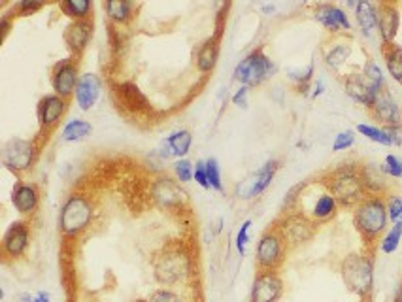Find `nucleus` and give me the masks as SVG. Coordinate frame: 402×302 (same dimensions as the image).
<instances>
[{
  "mask_svg": "<svg viewBox=\"0 0 402 302\" xmlns=\"http://www.w3.org/2000/svg\"><path fill=\"white\" fill-rule=\"evenodd\" d=\"M278 168H280V163H278L276 159L267 161L257 172L249 174L246 180L240 181L238 187H236V196H238V198H244V200H249V198H255V196L263 195V193L270 187V183L274 180Z\"/></svg>",
  "mask_w": 402,
  "mask_h": 302,
  "instance_id": "nucleus-14",
  "label": "nucleus"
},
{
  "mask_svg": "<svg viewBox=\"0 0 402 302\" xmlns=\"http://www.w3.org/2000/svg\"><path fill=\"white\" fill-rule=\"evenodd\" d=\"M59 10L72 21H89L93 2H89V0H65L59 4Z\"/></svg>",
  "mask_w": 402,
  "mask_h": 302,
  "instance_id": "nucleus-30",
  "label": "nucleus"
},
{
  "mask_svg": "<svg viewBox=\"0 0 402 302\" xmlns=\"http://www.w3.org/2000/svg\"><path fill=\"white\" fill-rule=\"evenodd\" d=\"M401 29V10L393 2H378V32L383 44H395Z\"/></svg>",
  "mask_w": 402,
  "mask_h": 302,
  "instance_id": "nucleus-20",
  "label": "nucleus"
},
{
  "mask_svg": "<svg viewBox=\"0 0 402 302\" xmlns=\"http://www.w3.org/2000/svg\"><path fill=\"white\" fill-rule=\"evenodd\" d=\"M263 10H265L267 14H270V12H274V6H265V8H263Z\"/></svg>",
  "mask_w": 402,
  "mask_h": 302,
  "instance_id": "nucleus-50",
  "label": "nucleus"
},
{
  "mask_svg": "<svg viewBox=\"0 0 402 302\" xmlns=\"http://www.w3.org/2000/svg\"><path fill=\"white\" fill-rule=\"evenodd\" d=\"M338 210H340V204L336 202L335 196L331 195L328 189L323 185L320 195H315L312 204H310L306 210H302V213H306L308 218L312 219L313 223L323 225V223H328L331 219H335Z\"/></svg>",
  "mask_w": 402,
  "mask_h": 302,
  "instance_id": "nucleus-21",
  "label": "nucleus"
},
{
  "mask_svg": "<svg viewBox=\"0 0 402 302\" xmlns=\"http://www.w3.org/2000/svg\"><path fill=\"white\" fill-rule=\"evenodd\" d=\"M136 4L127 0H110L104 4V12L113 25H129L133 21Z\"/></svg>",
  "mask_w": 402,
  "mask_h": 302,
  "instance_id": "nucleus-27",
  "label": "nucleus"
},
{
  "mask_svg": "<svg viewBox=\"0 0 402 302\" xmlns=\"http://www.w3.org/2000/svg\"><path fill=\"white\" fill-rule=\"evenodd\" d=\"M93 38V21H70L65 29L63 40L68 51L72 53L74 59H80Z\"/></svg>",
  "mask_w": 402,
  "mask_h": 302,
  "instance_id": "nucleus-18",
  "label": "nucleus"
},
{
  "mask_svg": "<svg viewBox=\"0 0 402 302\" xmlns=\"http://www.w3.org/2000/svg\"><path fill=\"white\" fill-rule=\"evenodd\" d=\"M389 138H391V143L393 146H402V127H389L388 128Z\"/></svg>",
  "mask_w": 402,
  "mask_h": 302,
  "instance_id": "nucleus-45",
  "label": "nucleus"
},
{
  "mask_svg": "<svg viewBox=\"0 0 402 302\" xmlns=\"http://www.w3.org/2000/svg\"><path fill=\"white\" fill-rule=\"evenodd\" d=\"M15 302H34V294L30 293H19Z\"/></svg>",
  "mask_w": 402,
  "mask_h": 302,
  "instance_id": "nucleus-48",
  "label": "nucleus"
},
{
  "mask_svg": "<svg viewBox=\"0 0 402 302\" xmlns=\"http://www.w3.org/2000/svg\"><path fill=\"white\" fill-rule=\"evenodd\" d=\"M381 53H383V60H386L389 76L402 85V45L383 44Z\"/></svg>",
  "mask_w": 402,
  "mask_h": 302,
  "instance_id": "nucleus-28",
  "label": "nucleus"
},
{
  "mask_svg": "<svg viewBox=\"0 0 402 302\" xmlns=\"http://www.w3.org/2000/svg\"><path fill=\"white\" fill-rule=\"evenodd\" d=\"M287 244L283 240V236L278 231V226L270 225L261 234V238L257 242L255 248V264L257 270H280V266L285 263L287 257Z\"/></svg>",
  "mask_w": 402,
  "mask_h": 302,
  "instance_id": "nucleus-6",
  "label": "nucleus"
},
{
  "mask_svg": "<svg viewBox=\"0 0 402 302\" xmlns=\"http://www.w3.org/2000/svg\"><path fill=\"white\" fill-rule=\"evenodd\" d=\"M351 57V44L346 42V40H338L336 44H331L323 53V60L327 65L328 70L333 72H338L340 68L348 62V59Z\"/></svg>",
  "mask_w": 402,
  "mask_h": 302,
  "instance_id": "nucleus-26",
  "label": "nucleus"
},
{
  "mask_svg": "<svg viewBox=\"0 0 402 302\" xmlns=\"http://www.w3.org/2000/svg\"><path fill=\"white\" fill-rule=\"evenodd\" d=\"M102 93V82L97 74H82L78 89H76V104L82 112H89L93 106L97 104Z\"/></svg>",
  "mask_w": 402,
  "mask_h": 302,
  "instance_id": "nucleus-23",
  "label": "nucleus"
},
{
  "mask_svg": "<svg viewBox=\"0 0 402 302\" xmlns=\"http://www.w3.org/2000/svg\"><path fill=\"white\" fill-rule=\"evenodd\" d=\"M381 172L389 176V178H395V180H401L402 178V159L397 157V155H388L383 159V165L380 166Z\"/></svg>",
  "mask_w": 402,
  "mask_h": 302,
  "instance_id": "nucleus-38",
  "label": "nucleus"
},
{
  "mask_svg": "<svg viewBox=\"0 0 402 302\" xmlns=\"http://www.w3.org/2000/svg\"><path fill=\"white\" fill-rule=\"evenodd\" d=\"M274 72L276 65L267 53L259 47V49L247 53L246 57L236 65V68H234V80L240 85H244V87H259Z\"/></svg>",
  "mask_w": 402,
  "mask_h": 302,
  "instance_id": "nucleus-8",
  "label": "nucleus"
},
{
  "mask_svg": "<svg viewBox=\"0 0 402 302\" xmlns=\"http://www.w3.org/2000/svg\"><path fill=\"white\" fill-rule=\"evenodd\" d=\"M370 115L380 123L383 128L389 127H402V108L391 95V91L386 87L381 89L376 98H374L372 106L368 108Z\"/></svg>",
  "mask_w": 402,
  "mask_h": 302,
  "instance_id": "nucleus-15",
  "label": "nucleus"
},
{
  "mask_svg": "<svg viewBox=\"0 0 402 302\" xmlns=\"http://www.w3.org/2000/svg\"><path fill=\"white\" fill-rule=\"evenodd\" d=\"M401 240H402V221H399V223H395L391 229H388V233L383 234V238H381V242H380V249L383 251V253L391 255V253H395L397 249H399Z\"/></svg>",
  "mask_w": 402,
  "mask_h": 302,
  "instance_id": "nucleus-33",
  "label": "nucleus"
},
{
  "mask_svg": "<svg viewBox=\"0 0 402 302\" xmlns=\"http://www.w3.org/2000/svg\"><path fill=\"white\" fill-rule=\"evenodd\" d=\"M355 19L361 32L370 38L374 30H378V4L370 0H359L355 6Z\"/></svg>",
  "mask_w": 402,
  "mask_h": 302,
  "instance_id": "nucleus-24",
  "label": "nucleus"
},
{
  "mask_svg": "<svg viewBox=\"0 0 402 302\" xmlns=\"http://www.w3.org/2000/svg\"><path fill=\"white\" fill-rule=\"evenodd\" d=\"M389 213L386 195H366L353 208V226L365 242V249L374 253L380 246L383 234L388 233Z\"/></svg>",
  "mask_w": 402,
  "mask_h": 302,
  "instance_id": "nucleus-1",
  "label": "nucleus"
},
{
  "mask_svg": "<svg viewBox=\"0 0 402 302\" xmlns=\"http://www.w3.org/2000/svg\"><path fill=\"white\" fill-rule=\"evenodd\" d=\"M321 183L335 196L340 208H355L368 193L361 176V166L340 165L321 178Z\"/></svg>",
  "mask_w": 402,
  "mask_h": 302,
  "instance_id": "nucleus-3",
  "label": "nucleus"
},
{
  "mask_svg": "<svg viewBox=\"0 0 402 302\" xmlns=\"http://www.w3.org/2000/svg\"><path fill=\"white\" fill-rule=\"evenodd\" d=\"M68 110V100L67 98L59 97L55 93L44 95L40 98V102L36 106V117H38V127H40V135H47L52 132L53 128L57 127L63 119V115Z\"/></svg>",
  "mask_w": 402,
  "mask_h": 302,
  "instance_id": "nucleus-13",
  "label": "nucleus"
},
{
  "mask_svg": "<svg viewBox=\"0 0 402 302\" xmlns=\"http://www.w3.org/2000/svg\"><path fill=\"white\" fill-rule=\"evenodd\" d=\"M313 19L320 23L327 32L336 34V36L351 30L350 17L342 8L336 6V4H317L313 10Z\"/></svg>",
  "mask_w": 402,
  "mask_h": 302,
  "instance_id": "nucleus-17",
  "label": "nucleus"
},
{
  "mask_svg": "<svg viewBox=\"0 0 402 302\" xmlns=\"http://www.w3.org/2000/svg\"><path fill=\"white\" fill-rule=\"evenodd\" d=\"M146 302H186V299L179 293H176L174 289H155L153 293L149 294Z\"/></svg>",
  "mask_w": 402,
  "mask_h": 302,
  "instance_id": "nucleus-39",
  "label": "nucleus"
},
{
  "mask_svg": "<svg viewBox=\"0 0 402 302\" xmlns=\"http://www.w3.org/2000/svg\"><path fill=\"white\" fill-rule=\"evenodd\" d=\"M363 76H365L366 80L372 83L374 87H376L378 91L388 87V83H386V76H383V72H381L380 65H378L374 59L366 60L365 67H363Z\"/></svg>",
  "mask_w": 402,
  "mask_h": 302,
  "instance_id": "nucleus-34",
  "label": "nucleus"
},
{
  "mask_svg": "<svg viewBox=\"0 0 402 302\" xmlns=\"http://www.w3.org/2000/svg\"><path fill=\"white\" fill-rule=\"evenodd\" d=\"M285 286L276 270H259L255 274L252 291H249V302H278L283 297Z\"/></svg>",
  "mask_w": 402,
  "mask_h": 302,
  "instance_id": "nucleus-12",
  "label": "nucleus"
},
{
  "mask_svg": "<svg viewBox=\"0 0 402 302\" xmlns=\"http://www.w3.org/2000/svg\"><path fill=\"white\" fill-rule=\"evenodd\" d=\"M355 143V132L353 130H342L335 136V142H333V151L340 153V151L350 150L351 146Z\"/></svg>",
  "mask_w": 402,
  "mask_h": 302,
  "instance_id": "nucleus-41",
  "label": "nucleus"
},
{
  "mask_svg": "<svg viewBox=\"0 0 402 302\" xmlns=\"http://www.w3.org/2000/svg\"><path fill=\"white\" fill-rule=\"evenodd\" d=\"M12 204L21 216H32L40 206V189L30 181H17L12 191Z\"/></svg>",
  "mask_w": 402,
  "mask_h": 302,
  "instance_id": "nucleus-22",
  "label": "nucleus"
},
{
  "mask_svg": "<svg viewBox=\"0 0 402 302\" xmlns=\"http://www.w3.org/2000/svg\"><path fill=\"white\" fill-rule=\"evenodd\" d=\"M393 302H402V281H401V286L397 287V293H395V299H393Z\"/></svg>",
  "mask_w": 402,
  "mask_h": 302,
  "instance_id": "nucleus-49",
  "label": "nucleus"
},
{
  "mask_svg": "<svg viewBox=\"0 0 402 302\" xmlns=\"http://www.w3.org/2000/svg\"><path fill=\"white\" fill-rule=\"evenodd\" d=\"M193 180L197 181L202 189H210L208 172H206V161H197V163H194Z\"/></svg>",
  "mask_w": 402,
  "mask_h": 302,
  "instance_id": "nucleus-43",
  "label": "nucleus"
},
{
  "mask_svg": "<svg viewBox=\"0 0 402 302\" xmlns=\"http://www.w3.org/2000/svg\"><path fill=\"white\" fill-rule=\"evenodd\" d=\"M323 93H325V83H323V80H317V82H315V85H313L312 98H317L320 95H323Z\"/></svg>",
  "mask_w": 402,
  "mask_h": 302,
  "instance_id": "nucleus-46",
  "label": "nucleus"
},
{
  "mask_svg": "<svg viewBox=\"0 0 402 302\" xmlns=\"http://www.w3.org/2000/svg\"><path fill=\"white\" fill-rule=\"evenodd\" d=\"M340 276L348 291L357 294L359 301L372 299L374 291V253L353 251L344 257L340 263Z\"/></svg>",
  "mask_w": 402,
  "mask_h": 302,
  "instance_id": "nucleus-4",
  "label": "nucleus"
},
{
  "mask_svg": "<svg viewBox=\"0 0 402 302\" xmlns=\"http://www.w3.org/2000/svg\"><path fill=\"white\" fill-rule=\"evenodd\" d=\"M93 218H95L93 200L83 193H72L60 206L59 231L68 240L80 238L91 226Z\"/></svg>",
  "mask_w": 402,
  "mask_h": 302,
  "instance_id": "nucleus-5",
  "label": "nucleus"
},
{
  "mask_svg": "<svg viewBox=\"0 0 402 302\" xmlns=\"http://www.w3.org/2000/svg\"><path fill=\"white\" fill-rule=\"evenodd\" d=\"M219 60V40L216 36L208 38L197 51V68L202 74H208L216 68Z\"/></svg>",
  "mask_w": 402,
  "mask_h": 302,
  "instance_id": "nucleus-25",
  "label": "nucleus"
},
{
  "mask_svg": "<svg viewBox=\"0 0 402 302\" xmlns=\"http://www.w3.org/2000/svg\"><path fill=\"white\" fill-rule=\"evenodd\" d=\"M344 91H346V95H348L353 102L365 106V108H370L376 95L380 93V91L374 87L372 83L366 80L365 76H363V72H353V74L346 76V78H344Z\"/></svg>",
  "mask_w": 402,
  "mask_h": 302,
  "instance_id": "nucleus-19",
  "label": "nucleus"
},
{
  "mask_svg": "<svg viewBox=\"0 0 402 302\" xmlns=\"http://www.w3.org/2000/svg\"><path fill=\"white\" fill-rule=\"evenodd\" d=\"M80 62L74 57H68V59H60L59 62H55V67L52 68V89L55 95L59 97L70 98L76 95L78 89V83H80Z\"/></svg>",
  "mask_w": 402,
  "mask_h": 302,
  "instance_id": "nucleus-10",
  "label": "nucleus"
},
{
  "mask_svg": "<svg viewBox=\"0 0 402 302\" xmlns=\"http://www.w3.org/2000/svg\"><path fill=\"white\" fill-rule=\"evenodd\" d=\"M357 132L368 138L370 142L380 143V146H393L391 138H389L388 128L378 127V125H372V123H359Z\"/></svg>",
  "mask_w": 402,
  "mask_h": 302,
  "instance_id": "nucleus-32",
  "label": "nucleus"
},
{
  "mask_svg": "<svg viewBox=\"0 0 402 302\" xmlns=\"http://www.w3.org/2000/svg\"><path fill=\"white\" fill-rule=\"evenodd\" d=\"M206 172H208L210 189L214 191H223V178H221V166L216 157L206 159Z\"/></svg>",
  "mask_w": 402,
  "mask_h": 302,
  "instance_id": "nucleus-36",
  "label": "nucleus"
},
{
  "mask_svg": "<svg viewBox=\"0 0 402 302\" xmlns=\"http://www.w3.org/2000/svg\"><path fill=\"white\" fill-rule=\"evenodd\" d=\"M386 198H388L389 221L395 225V223L402 221V195H389Z\"/></svg>",
  "mask_w": 402,
  "mask_h": 302,
  "instance_id": "nucleus-40",
  "label": "nucleus"
},
{
  "mask_svg": "<svg viewBox=\"0 0 402 302\" xmlns=\"http://www.w3.org/2000/svg\"><path fill=\"white\" fill-rule=\"evenodd\" d=\"M274 225L278 226V231H280V234L283 236V240H285L289 249L300 248V246H304L308 242H312L313 236L317 234V229H320L317 223H313L306 213L298 210L282 213Z\"/></svg>",
  "mask_w": 402,
  "mask_h": 302,
  "instance_id": "nucleus-7",
  "label": "nucleus"
},
{
  "mask_svg": "<svg viewBox=\"0 0 402 302\" xmlns=\"http://www.w3.org/2000/svg\"><path fill=\"white\" fill-rule=\"evenodd\" d=\"M172 172L179 183H189V181H193L194 165L189 159H176V163L172 165Z\"/></svg>",
  "mask_w": 402,
  "mask_h": 302,
  "instance_id": "nucleus-35",
  "label": "nucleus"
},
{
  "mask_svg": "<svg viewBox=\"0 0 402 302\" xmlns=\"http://www.w3.org/2000/svg\"><path fill=\"white\" fill-rule=\"evenodd\" d=\"M44 8V4L42 2H36V0H21V2H17L14 8V12L19 17H27V15H32L36 14V12H40Z\"/></svg>",
  "mask_w": 402,
  "mask_h": 302,
  "instance_id": "nucleus-42",
  "label": "nucleus"
},
{
  "mask_svg": "<svg viewBox=\"0 0 402 302\" xmlns=\"http://www.w3.org/2000/svg\"><path fill=\"white\" fill-rule=\"evenodd\" d=\"M370 301H372V299H368V301H359V302H370Z\"/></svg>",
  "mask_w": 402,
  "mask_h": 302,
  "instance_id": "nucleus-51",
  "label": "nucleus"
},
{
  "mask_svg": "<svg viewBox=\"0 0 402 302\" xmlns=\"http://www.w3.org/2000/svg\"><path fill=\"white\" fill-rule=\"evenodd\" d=\"M38 153H40V148H38L36 140L12 138L2 148V165L6 166L10 172L21 176L32 170Z\"/></svg>",
  "mask_w": 402,
  "mask_h": 302,
  "instance_id": "nucleus-9",
  "label": "nucleus"
},
{
  "mask_svg": "<svg viewBox=\"0 0 402 302\" xmlns=\"http://www.w3.org/2000/svg\"><path fill=\"white\" fill-rule=\"evenodd\" d=\"M2 255L6 261L21 259L30 246V225L23 219L10 223L2 236Z\"/></svg>",
  "mask_w": 402,
  "mask_h": 302,
  "instance_id": "nucleus-11",
  "label": "nucleus"
},
{
  "mask_svg": "<svg viewBox=\"0 0 402 302\" xmlns=\"http://www.w3.org/2000/svg\"><path fill=\"white\" fill-rule=\"evenodd\" d=\"M93 132V125L85 119H72L68 121L67 125L63 127L60 132V140L63 142H82L87 136Z\"/></svg>",
  "mask_w": 402,
  "mask_h": 302,
  "instance_id": "nucleus-31",
  "label": "nucleus"
},
{
  "mask_svg": "<svg viewBox=\"0 0 402 302\" xmlns=\"http://www.w3.org/2000/svg\"><path fill=\"white\" fill-rule=\"evenodd\" d=\"M247 97H249V87L240 85V89L232 95V104L238 108H247Z\"/></svg>",
  "mask_w": 402,
  "mask_h": 302,
  "instance_id": "nucleus-44",
  "label": "nucleus"
},
{
  "mask_svg": "<svg viewBox=\"0 0 402 302\" xmlns=\"http://www.w3.org/2000/svg\"><path fill=\"white\" fill-rule=\"evenodd\" d=\"M252 219H246L242 225H240L238 233H236V238H234V246H236V251H238L240 255L244 257L246 255V249L247 244H249V231H252Z\"/></svg>",
  "mask_w": 402,
  "mask_h": 302,
  "instance_id": "nucleus-37",
  "label": "nucleus"
},
{
  "mask_svg": "<svg viewBox=\"0 0 402 302\" xmlns=\"http://www.w3.org/2000/svg\"><path fill=\"white\" fill-rule=\"evenodd\" d=\"M151 196L161 208H166V210L179 208L187 202V193L181 189V183L170 178H159L153 181Z\"/></svg>",
  "mask_w": 402,
  "mask_h": 302,
  "instance_id": "nucleus-16",
  "label": "nucleus"
},
{
  "mask_svg": "<svg viewBox=\"0 0 402 302\" xmlns=\"http://www.w3.org/2000/svg\"><path fill=\"white\" fill-rule=\"evenodd\" d=\"M164 142L168 143L172 157L186 159L187 153L191 151V146H193V136H191V132L187 128H178L170 136H166Z\"/></svg>",
  "mask_w": 402,
  "mask_h": 302,
  "instance_id": "nucleus-29",
  "label": "nucleus"
},
{
  "mask_svg": "<svg viewBox=\"0 0 402 302\" xmlns=\"http://www.w3.org/2000/svg\"><path fill=\"white\" fill-rule=\"evenodd\" d=\"M34 302H52V294L47 293V291H38L34 294Z\"/></svg>",
  "mask_w": 402,
  "mask_h": 302,
  "instance_id": "nucleus-47",
  "label": "nucleus"
},
{
  "mask_svg": "<svg viewBox=\"0 0 402 302\" xmlns=\"http://www.w3.org/2000/svg\"><path fill=\"white\" fill-rule=\"evenodd\" d=\"M151 268L157 283L172 289L193 276V255L183 244H168L153 257Z\"/></svg>",
  "mask_w": 402,
  "mask_h": 302,
  "instance_id": "nucleus-2",
  "label": "nucleus"
}]
</instances>
